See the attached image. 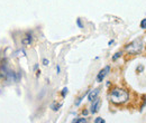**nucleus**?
<instances>
[{
    "label": "nucleus",
    "instance_id": "obj_1",
    "mask_svg": "<svg viewBox=\"0 0 146 123\" xmlns=\"http://www.w3.org/2000/svg\"><path fill=\"white\" fill-rule=\"evenodd\" d=\"M110 98L114 103L122 104V103H125L129 98V94L128 92L123 90V88H115L110 93Z\"/></svg>",
    "mask_w": 146,
    "mask_h": 123
},
{
    "label": "nucleus",
    "instance_id": "obj_2",
    "mask_svg": "<svg viewBox=\"0 0 146 123\" xmlns=\"http://www.w3.org/2000/svg\"><path fill=\"white\" fill-rule=\"evenodd\" d=\"M142 49H143V42H142L141 38L135 39L132 44L126 46V50L128 52V53H132V54H137L142 50Z\"/></svg>",
    "mask_w": 146,
    "mask_h": 123
},
{
    "label": "nucleus",
    "instance_id": "obj_3",
    "mask_svg": "<svg viewBox=\"0 0 146 123\" xmlns=\"http://www.w3.org/2000/svg\"><path fill=\"white\" fill-rule=\"evenodd\" d=\"M109 70H110V66H106L105 68H102L97 75V82L100 83V82L104 81V78L106 77V75L109 73Z\"/></svg>",
    "mask_w": 146,
    "mask_h": 123
},
{
    "label": "nucleus",
    "instance_id": "obj_4",
    "mask_svg": "<svg viewBox=\"0 0 146 123\" xmlns=\"http://www.w3.org/2000/svg\"><path fill=\"white\" fill-rule=\"evenodd\" d=\"M100 93V91H99V88H95V90L90 91L88 93V100L90 102H93L95 100H97L98 98V95Z\"/></svg>",
    "mask_w": 146,
    "mask_h": 123
},
{
    "label": "nucleus",
    "instance_id": "obj_5",
    "mask_svg": "<svg viewBox=\"0 0 146 123\" xmlns=\"http://www.w3.org/2000/svg\"><path fill=\"white\" fill-rule=\"evenodd\" d=\"M32 42H33V37H32V35H30L29 33L26 34V35H25V37L23 38V40H21L23 45H25V46L30 45V44H32Z\"/></svg>",
    "mask_w": 146,
    "mask_h": 123
},
{
    "label": "nucleus",
    "instance_id": "obj_6",
    "mask_svg": "<svg viewBox=\"0 0 146 123\" xmlns=\"http://www.w3.org/2000/svg\"><path fill=\"white\" fill-rule=\"evenodd\" d=\"M100 104H101V101L97 98V100L93 101V103H92V106H91V113H96L98 112L99 107H100Z\"/></svg>",
    "mask_w": 146,
    "mask_h": 123
},
{
    "label": "nucleus",
    "instance_id": "obj_7",
    "mask_svg": "<svg viewBox=\"0 0 146 123\" xmlns=\"http://www.w3.org/2000/svg\"><path fill=\"white\" fill-rule=\"evenodd\" d=\"M72 123H88V121L84 118H80V119H74Z\"/></svg>",
    "mask_w": 146,
    "mask_h": 123
},
{
    "label": "nucleus",
    "instance_id": "obj_8",
    "mask_svg": "<svg viewBox=\"0 0 146 123\" xmlns=\"http://www.w3.org/2000/svg\"><path fill=\"white\" fill-rule=\"evenodd\" d=\"M62 106V104L60 103V104H56V103H53L52 105H51V109L53 110V111H57L58 109H60V107Z\"/></svg>",
    "mask_w": 146,
    "mask_h": 123
},
{
    "label": "nucleus",
    "instance_id": "obj_9",
    "mask_svg": "<svg viewBox=\"0 0 146 123\" xmlns=\"http://www.w3.org/2000/svg\"><path fill=\"white\" fill-rule=\"evenodd\" d=\"M141 28L146 29V18H144V19L141 21Z\"/></svg>",
    "mask_w": 146,
    "mask_h": 123
},
{
    "label": "nucleus",
    "instance_id": "obj_10",
    "mask_svg": "<svg viewBox=\"0 0 146 123\" xmlns=\"http://www.w3.org/2000/svg\"><path fill=\"white\" fill-rule=\"evenodd\" d=\"M120 56H122V53H120V52H118V53L115 54V56H113V60H117Z\"/></svg>",
    "mask_w": 146,
    "mask_h": 123
},
{
    "label": "nucleus",
    "instance_id": "obj_11",
    "mask_svg": "<svg viewBox=\"0 0 146 123\" xmlns=\"http://www.w3.org/2000/svg\"><path fill=\"white\" fill-rule=\"evenodd\" d=\"M95 123H106V121L102 118H97L95 120Z\"/></svg>",
    "mask_w": 146,
    "mask_h": 123
},
{
    "label": "nucleus",
    "instance_id": "obj_12",
    "mask_svg": "<svg viewBox=\"0 0 146 123\" xmlns=\"http://www.w3.org/2000/svg\"><path fill=\"white\" fill-rule=\"evenodd\" d=\"M76 24H78V26H79V28H83V25H82V21L80 18H78L76 19Z\"/></svg>",
    "mask_w": 146,
    "mask_h": 123
},
{
    "label": "nucleus",
    "instance_id": "obj_13",
    "mask_svg": "<svg viewBox=\"0 0 146 123\" xmlns=\"http://www.w3.org/2000/svg\"><path fill=\"white\" fill-rule=\"evenodd\" d=\"M67 91H69V90H67V87H64L63 90H62V96L65 97V95L67 94Z\"/></svg>",
    "mask_w": 146,
    "mask_h": 123
},
{
    "label": "nucleus",
    "instance_id": "obj_14",
    "mask_svg": "<svg viewBox=\"0 0 146 123\" xmlns=\"http://www.w3.org/2000/svg\"><path fill=\"white\" fill-rule=\"evenodd\" d=\"M43 64H44L45 66H46V65H48V64H49L48 59H46V58H44V59H43Z\"/></svg>",
    "mask_w": 146,
    "mask_h": 123
},
{
    "label": "nucleus",
    "instance_id": "obj_15",
    "mask_svg": "<svg viewBox=\"0 0 146 123\" xmlns=\"http://www.w3.org/2000/svg\"><path fill=\"white\" fill-rule=\"evenodd\" d=\"M56 72H57V74H60V72H61V68H60V66H56Z\"/></svg>",
    "mask_w": 146,
    "mask_h": 123
},
{
    "label": "nucleus",
    "instance_id": "obj_16",
    "mask_svg": "<svg viewBox=\"0 0 146 123\" xmlns=\"http://www.w3.org/2000/svg\"><path fill=\"white\" fill-rule=\"evenodd\" d=\"M83 115H87V114H88V111H87V110H84V111H83Z\"/></svg>",
    "mask_w": 146,
    "mask_h": 123
}]
</instances>
